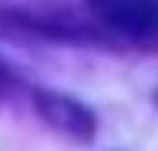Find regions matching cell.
<instances>
[{
	"label": "cell",
	"mask_w": 158,
	"mask_h": 151,
	"mask_svg": "<svg viewBox=\"0 0 158 151\" xmlns=\"http://www.w3.org/2000/svg\"><path fill=\"white\" fill-rule=\"evenodd\" d=\"M7 84H10V77H7V71L0 67V94H3V88H7Z\"/></svg>",
	"instance_id": "3"
},
{
	"label": "cell",
	"mask_w": 158,
	"mask_h": 151,
	"mask_svg": "<svg viewBox=\"0 0 158 151\" xmlns=\"http://www.w3.org/2000/svg\"><path fill=\"white\" fill-rule=\"evenodd\" d=\"M34 104H37V114L57 134L77 141V145H88L94 138V128H98L94 114L81 101H74L67 94H57V91H34Z\"/></svg>",
	"instance_id": "2"
},
{
	"label": "cell",
	"mask_w": 158,
	"mask_h": 151,
	"mask_svg": "<svg viewBox=\"0 0 158 151\" xmlns=\"http://www.w3.org/2000/svg\"><path fill=\"white\" fill-rule=\"evenodd\" d=\"M104 27L138 44H158V0H88Z\"/></svg>",
	"instance_id": "1"
},
{
	"label": "cell",
	"mask_w": 158,
	"mask_h": 151,
	"mask_svg": "<svg viewBox=\"0 0 158 151\" xmlns=\"http://www.w3.org/2000/svg\"><path fill=\"white\" fill-rule=\"evenodd\" d=\"M155 101H158V94H155Z\"/></svg>",
	"instance_id": "4"
}]
</instances>
